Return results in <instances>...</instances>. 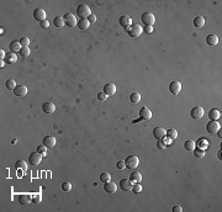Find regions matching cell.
Here are the masks:
<instances>
[{"instance_id": "6da1fadb", "label": "cell", "mask_w": 222, "mask_h": 212, "mask_svg": "<svg viewBox=\"0 0 222 212\" xmlns=\"http://www.w3.org/2000/svg\"><path fill=\"white\" fill-rule=\"evenodd\" d=\"M125 30H126V32L130 35V37H133V38L140 37L141 33L143 32V27H142L141 25H138V24H132L131 26L127 27V29H125Z\"/></svg>"}, {"instance_id": "7a4b0ae2", "label": "cell", "mask_w": 222, "mask_h": 212, "mask_svg": "<svg viewBox=\"0 0 222 212\" xmlns=\"http://www.w3.org/2000/svg\"><path fill=\"white\" fill-rule=\"evenodd\" d=\"M77 15H78L80 19H88V17L91 15V9H90L86 4H80V5L77 8Z\"/></svg>"}, {"instance_id": "3957f363", "label": "cell", "mask_w": 222, "mask_h": 212, "mask_svg": "<svg viewBox=\"0 0 222 212\" xmlns=\"http://www.w3.org/2000/svg\"><path fill=\"white\" fill-rule=\"evenodd\" d=\"M141 20L144 24V26H153V24L156 22V17L152 12H143L141 16Z\"/></svg>"}, {"instance_id": "277c9868", "label": "cell", "mask_w": 222, "mask_h": 212, "mask_svg": "<svg viewBox=\"0 0 222 212\" xmlns=\"http://www.w3.org/2000/svg\"><path fill=\"white\" fill-rule=\"evenodd\" d=\"M138 164H140V159L136 156H128L125 160V165L128 169H136L138 167Z\"/></svg>"}, {"instance_id": "5b68a950", "label": "cell", "mask_w": 222, "mask_h": 212, "mask_svg": "<svg viewBox=\"0 0 222 212\" xmlns=\"http://www.w3.org/2000/svg\"><path fill=\"white\" fill-rule=\"evenodd\" d=\"M63 19H64V24H66L68 27H74V26L78 24L76 16H74L72 12H67V14L63 16Z\"/></svg>"}, {"instance_id": "8992f818", "label": "cell", "mask_w": 222, "mask_h": 212, "mask_svg": "<svg viewBox=\"0 0 222 212\" xmlns=\"http://www.w3.org/2000/svg\"><path fill=\"white\" fill-rule=\"evenodd\" d=\"M42 154L41 153H39V152H33V153H31L30 154V157H29V163L31 164V165H39L40 163H41V160H42Z\"/></svg>"}, {"instance_id": "52a82bcc", "label": "cell", "mask_w": 222, "mask_h": 212, "mask_svg": "<svg viewBox=\"0 0 222 212\" xmlns=\"http://www.w3.org/2000/svg\"><path fill=\"white\" fill-rule=\"evenodd\" d=\"M221 130V126L217 121H209V123L206 125V131L210 133V134H216L218 131Z\"/></svg>"}, {"instance_id": "ba28073f", "label": "cell", "mask_w": 222, "mask_h": 212, "mask_svg": "<svg viewBox=\"0 0 222 212\" xmlns=\"http://www.w3.org/2000/svg\"><path fill=\"white\" fill-rule=\"evenodd\" d=\"M33 19L37 21H45L46 20V11L42 8H36L33 10Z\"/></svg>"}, {"instance_id": "9c48e42d", "label": "cell", "mask_w": 222, "mask_h": 212, "mask_svg": "<svg viewBox=\"0 0 222 212\" xmlns=\"http://www.w3.org/2000/svg\"><path fill=\"white\" fill-rule=\"evenodd\" d=\"M190 116L194 119V120H200L202 116H204V109L201 106H195L191 109L190 111Z\"/></svg>"}, {"instance_id": "30bf717a", "label": "cell", "mask_w": 222, "mask_h": 212, "mask_svg": "<svg viewBox=\"0 0 222 212\" xmlns=\"http://www.w3.org/2000/svg\"><path fill=\"white\" fill-rule=\"evenodd\" d=\"M140 117L142 120H151L152 119V111L148 109L147 106H143L141 110H140Z\"/></svg>"}, {"instance_id": "8fae6325", "label": "cell", "mask_w": 222, "mask_h": 212, "mask_svg": "<svg viewBox=\"0 0 222 212\" xmlns=\"http://www.w3.org/2000/svg\"><path fill=\"white\" fill-rule=\"evenodd\" d=\"M104 190L107 192V194H115L116 192V190H117V185L114 183V181H107V183H105V185H104Z\"/></svg>"}, {"instance_id": "7c38bea8", "label": "cell", "mask_w": 222, "mask_h": 212, "mask_svg": "<svg viewBox=\"0 0 222 212\" xmlns=\"http://www.w3.org/2000/svg\"><path fill=\"white\" fill-rule=\"evenodd\" d=\"M180 90H181V84H180V82L174 80V82H172V83L169 84V91H170L173 95H178V94L180 93Z\"/></svg>"}, {"instance_id": "4fadbf2b", "label": "cell", "mask_w": 222, "mask_h": 212, "mask_svg": "<svg viewBox=\"0 0 222 212\" xmlns=\"http://www.w3.org/2000/svg\"><path fill=\"white\" fill-rule=\"evenodd\" d=\"M14 94L15 96H18V98H22V96H26L27 94V88L25 85H17L14 89Z\"/></svg>"}, {"instance_id": "5bb4252c", "label": "cell", "mask_w": 222, "mask_h": 212, "mask_svg": "<svg viewBox=\"0 0 222 212\" xmlns=\"http://www.w3.org/2000/svg\"><path fill=\"white\" fill-rule=\"evenodd\" d=\"M132 186H133V183L130 180V179H122L120 181V187L123 191H131L132 190Z\"/></svg>"}, {"instance_id": "9a60e30c", "label": "cell", "mask_w": 222, "mask_h": 212, "mask_svg": "<svg viewBox=\"0 0 222 212\" xmlns=\"http://www.w3.org/2000/svg\"><path fill=\"white\" fill-rule=\"evenodd\" d=\"M119 22H120V25H121L122 27L127 29V27H130V26L132 25V19L130 17V16H127V15H123V16L120 17Z\"/></svg>"}, {"instance_id": "2e32d148", "label": "cell", "mask_w": 222, "mask_h": 212, "mask_svg": "<svg viewBox=\"0 0 222 212\" xmlns=\"http://www.w3.org/2000/svg\"><path fill=\"white\" fill-rule=\"evenodd\" d=\"M165 133L166 131L163 128V127H156L153 130V136L157 138V140H163L165 137Z\"/></svg>"}, {"instance_id": "e0dca14e", "label": "cell", "mask_w": 222, "mask_h": 212, "mask_svg": "<svg viewBox=\"0 0 222 212\" xmlns=\"http://www.w3.org/2000/svg\"><path fill=\"white\" fill-rule=\"evenodd\" d=\"M18 202H20L21 205H30L32 202V196L29 195V194H21L18 195Z\"/></svg>"}, {"instance_id": "ac0fdd59", "label": "cell", "mask_w": 222, "mask_h": 212, "mask_svg": "<svg viewBox=\"0 0 222 212\" xmlns=\"http://www.w3.org/2000/svg\"><path fill=\"white\" fill-rule=\"evenodd\" d=\"M104 93H105L107 96H113V95L116 93V86H115V84H113V83L106 84V85L104 86Z\"/></svg>"}, {"instance_id": "d6986e66", "label": "cell", "mask_w": 222, "mask_h": 212, "mask_svg": "<svg viewBox=\"0 0 222 212\" xmlns=\"http://www.w3.org/2000/svg\"><path fill=\"white\" fill-rule=\"evenodd\" d=\"M56 138L53 137V136H46L45 138H43V144L47 147V148H53L54 146H56Z\"/></svg>"}, {"instance_id": "ffe728a7", "label": "cell", "mask_w": 222, "mask_h": 212, "mask_svg": "<svg viewBox=\"0 0 222 212\" xmlns=\"http://www.w3.org/2000/svg\"><path fill=\"white\" fill-rule=\"evenodd\" d=\"M220 117H221V112H220V110H217V109H211V110L209 111V119H210L211 121H217Z\"/></svg>"}, {"instance_id": "44dd1931", "label": "cell", "mask_w": 222, "mask_h": 212, "mask_svg": "<svg viewBox=\"0 0 222 212\" xmlns=\"http://www.w3.org/2000/svg\"><path fill=\"white\" fill-rule=\"evenodd\" d=\"M42 110H43V112H46V113H53L54 110H56V106H54L53 103H45V104L42 105Z\"/></svg>"}, {"instance_id": "7402d4cb", "label": "cell", "mask_w": 222, "mask_h": 212, "mask_svg": "<svg viewBox=\"0 0 222 212\" xmlns=\"http://www.w3.org/2000/svg\"><path fill=\"white\" fill-rule=\"evenodd\" d=\"M9 48H10L11 52L16 53V52H20V49L22 48V46H21L20 41H12V42L9 45Z\"/></svg>"}, {"instance_id": "603a6c76", "label": "cell", "mask_w": 222, "mask_h": 212, "mask_svg": "<svg viewBox=\"0 0 222 212\" xmlns=\"http://www.w3.org/2000/svg\"><path fill=\"white\" fill-rule=\"evenodd\" d=\"M206 43L209 46H216L218 43V37L216 35H209L206 37Z\"/></svg>"}, {"instance_id": "cb8c5ba5", "label": "cell", "mask_w": 222, "mask_h": 212, "mask_svg": "<svg viewBox=\"0 0 222 212\" xmlns=\"http://www.w3.org/2000/svg\"><path fill=\"white\" fill-rule=\"evenodd\" d=\"M53 25L56 26V27H58V29H61V27H63L66 24H64V19H63V16H56L54 19H53Z\"/></svg>"}, {"instance_id": "d4e9b609", "label": "cell", "mask_w": 222, "mask_h": 212, "mask_svg": "<svg viewBox=\"0 0 222 212\" xmlns=\"http://www.w3.org/2000/svg\"><path fill=\"white\" fill-rule=\"evenodd\" d=\"M204 25H205V17L197 16V17L194 19V26H195V27L201 29V27H204Z\"/></svg>"}, {"instance_id": "484cf974", "label": "cell", "mask_w": 222, "mask_h": 212, "mask_svg": "<svg viewBox=\"0 0 222 212\" xmlns=\"http://www.w3.org/2000/svg\"><path fill=\"white\" fill-rule=\"evenodd\" d=\"M130 180H131L133 184L135 183H141V180H142V174L140 171H133L132 174H131V177H130Z\"/></svg>"}, {"instance_id": "4316f807", "label": "cell", "mask_w": 222, "mask_h": 212, "mask_svg": "<svg viewBox=\"0 0 222 212\" xmlns=\"http://www.w3.org/2000/svg\"><path fill=\"white\" fill-rule=\"evenodd\" d=\"M78 27L80 29V30H86L88 27H89V25H90V22L88 21V19H80V20L78 21Z\"/></svg>"}, {"instance_id": "83f0119b", "label": "cell", "mask_w": 222, "mask_h": 212, "mask_svg": "<svg viewBox=\"0 0 222 212\" xmlns=\"http://www.w3.org/2000/svg\"><path fill=\"white\" fill-rule=\"evenodd\" d=\"M165 136L168 137V138H170L172 141H174V140L178 137V132H177V130H174V128H170V130H168V131H166Z\"/></svg>"}, {"instance_id": "f1b7e54d", "label": "cell", "mask_w": 222, "mask_h": 212, "mask_svg": "<svg viewBox=\"0 0 222 212\" xmlns=\"http://www.w3.org/2000/svg\"><path fill=\"white\" fill-rule=\"evenodd\" d=\"M195 146H196V143L193 140H188V141H185V143H184V148L187 150H194Z\"/></svg>"}, {"instance_id": "f546056e", "label": "cell", "mask_w": 222, "mask_h": 212, "mask_svg": "<svg viewBox=\"0 0 222 212\" xmlns=\"http://www.w3.org/2000/svg\"><path fill=\"white\" fill-rule=\"evenodd\" d=\"M141 94L140 93H132L131 94V96H130V100H131V103H133V104H137V103H140L141 101Z\"/></svg>"}, {"instance_id": "4dcf8cb0", "label": "cell", "mask_w": 222, "mask_h": 212, "mask_svg": "<svg viewBox=\"0 0 222 212\" xmlns=\"http://www.w3.org/2000/svg\"><path fill=\"white\" fill-rule=\"evenodd\" d=\"M5 58H6V61H8L9 63H15V62H16V59H17V58H16V54H15L14 52H11V53L6 54Z\"/></svg>"}, {"instance_id": "1f68e13d", "label": "cell", "mask_w": 222, "mask_h": 212, "mask_svg": "<svg viewBox=\"0 0 222 212\" xmlns=\"http://www.w3.org/2000/svg\"><path fill=\"white\" fill-rule=\"evenodd\" d=\"M5 86H6L9 90H14L17 85H16V83H15V80H14V79H9V80L5 83Z\"/></svg>"}, {"instance_id": "d6a6232c", "label": "cell", "mask_w": 222, "mask_h": 212, "mask_svg": "<svg viewBox=\"0 0 222 212\" xmlns=\"http://www.w3.org/2000/svg\"><path fill=\"white\" fill-rule=\"evenodd\" d=\"M100 180H101L103 183H107V181H110V180H111V175L109 174V173H101V175H100Z\"/></svg>"}, {"instance_id": "836d02e7", "label": "cell", "mask_w": 222, "mask_h": 212, "mask_svg": "<svg viewBox=\"0 0 222 212\" xmlns=\"http://www.w3.org/2000/svg\"><path fill=\"white\" fill-rule=\"evenodd\" d=\"M132 191L135 192V194H140V192L142 191V185H141V183H135L133 186H132Z\"/></svg>"}, {"instance_id": "e575fe53", "label": "cell", "mask_w": 222, "mask_h": 212, "mask_svg": "<svg viewBox=\"0 0 222 212\" xmlns=\"http://www.w3.org/2000/svg\"><path fill=\"white\" fill-rule=\"evenodd\" d=\"M15 165H16L17 169H21V168H22V170H26L27 169V165H26V162L25 160H17Z\"/></svg>"}, {"instance_id": "d590c367", "label": "cell", "mask_w": 222, "mask_h": 212, "mask_svg": "<svg viewBox=\"0 0 222 212\" xmlns=\"http://www.w3.org/2000/svg\"><path fill=\"white\" fill-rule=\"evenodd\" d=\"M30 52H31V51H30L29 47H22L18 53H20L21 57H29V56H30Z\"/></svg>"}, {"instance_id": "8d00e7d4", "label": "cell", "mask_w": 222, "mask_h": 212, "mask_svg": "<svg viewBox=\"0 0 222 212\" xmlns=\"http://www.w3.org/2000/svg\"><path fill=\"white\" fill-rule=\"evenodd\" d=\"M20 43H21L22 47H29V45H30V38L29 37H21Z\"/></svg>"}, {"instance_id": "74e56055", "label": "cell", "mask_w": 222, "mask_h": 212, "mask_svg": "<svg viewBox=\"0 0 222 212\" xmlns=\"http://www.w3.org/2000/svg\"><path fill=\"white\" fill-rule=\"evenodd\" d=\"M62 190H63V191H70V190H72V184H70L69 181H64V183L62 184Z\"/></svg>"}, {"instance_id": "f35d334b", "label": "cell", "mask_w": 222, "mask_h": 212, "mask_svg": "<svg viewBox=\"0 0 222 212\" xmlns=\"http://www.w3.org/2000/svg\"><path fill=\"white\" fill-rule=\"evenodd\" d=\"M194 153H195V157L196 158H202L204 156H205V152H204V149H194Z\"/></svg>"}, {"instance_id": "ab89813d", "label": "cell", "mask_w": 222, "mask_h": 212, "mask_svg": "<svg viewBox=\"0 0 222 212\" xmlns=\"http://www.w3.org/2000/svg\"><path fill=\"white\" fill-rule=\"evenodd\" d=\"M37 152H39V153H41L42 156H46V152H47V147H46L45 144H41V146H39V147H37Z\"/></svg>"}, {"instance_id": "60d3db41", "label": "cell", "mask_w": 222, "mask_h": 212, "mask_svg": "<svg viewBox=\"0 0 222 212\" xmlns=\"http://www.w3.org/2000/svg\"><path fill=\"white\" fill-rule=\"evenodd\" d=\"M32 202H33V204H40V202H41V195H40V194H36V195L32 197Z\"/></svg>"}, {"instance_id": "b9f144b4", "label": "cell", "mask_w": 222, "mask_h": 212, "mask_svg": "<svg viewBox=\"0 0 222 212\" xmlns=\"http://www.w3.org/2000/svg\"><path fill=\"white\" fill-rule=\"evenodd\" d=\"M98 99H99L100 101H105V100L107 99V95H106L105 93H99V94H98Z\"/></svg>"}, {"instance_id": "7bdbcfd3", "label": "cell", "mask_w": 222, "mask_h": 212, "mask_svg": "<svg viewBox=\"0 0 222 212\" xmlns=\"http://www.w3.org/2000/svg\"><path fill=\"white\" fill-rule=\"evenodd\" d=\"M88 21H89L90 24H94V22L96 21V16H95L94 14H91V15L88 17Z\"/></svg>"}, {"instance_id": "ee69618b", "label": "cell", "mask_w": 222, "mask_h": 212, "mask_svg": "<svg viewBox=\"0 0 222 212\" xmlns=\"http://www.w3.org/2000/svg\"><path fill=\"white\" fill-rule=\"evenodd\" d=\"M143 31H144L146 33L150 35V33H152V32H153V27H152V26H144Z\"/></svg>"}, {"instance_id": "f6af8a7d", "label": "cell", "mask_w": 222, "mask_h": 212, "mask_svg": "<svg viewBox=\"0 0 222 212\" xmlns=\"http://www.w3.org/2000/svg\"><path fill=\"white\" fill-rule=\"evenodd\" d=\"M40 25H41V27H43V29H48L49 22H48L47 20H45V21H41V22H40Z\"/></svg>"}, {"instance_id": "bcb514c9", "label": "cell", "mask_w": 222, "mask_h": 212, "mask_svg": "<svg viewBox=\"0 0 222 212\" xmlns=\"http://www.w3.org/2000/svg\"><path fill=\"white\" fill-rule=\"evenodd\" d=\"M119 169H123V168H126V165H125V162H122V160H120V162H117V165H116Z\"/></svg>"}, {"instance_id": "7dc6e473", "label": "cell", "mask_w": 222, "mask_h": 212, "mask_svg": "<svg viewBox=\"0 0 222 212\" xmlns=\"http://www.w3.org/2000/svg\"><path fill=\"white\" fill-rule=\"evenodd\" d=\"M181 211H183L181 206H174L173 207V212H181Z\"/></svg>"}]
</instances>
